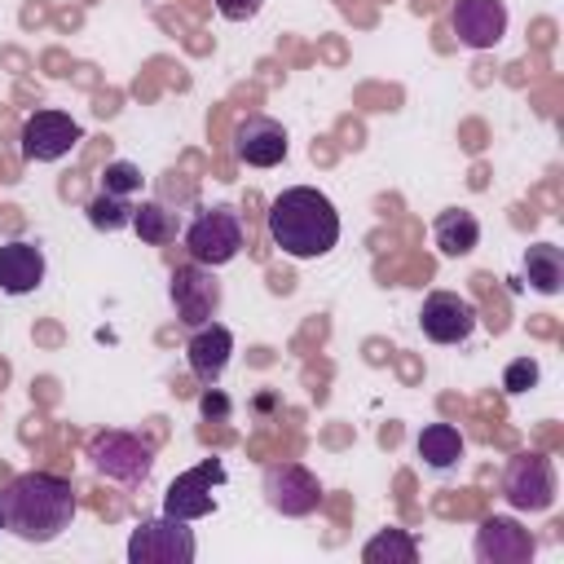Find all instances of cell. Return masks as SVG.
I'll return each instance as SVG.
<instances>
[{
  "instance_id": "cell-17",
  "label": "cell",
  "mask_w": 564,
  "mask_h": 564,
  "mask_svg": "<svg viewBox=\"0 0 564 564\" xmlns=\"http://www.w3.org/2000/svg\"><path fill=\"white\" fill-rule=\"evenodd\" d=\"M432 238L441 247V256H471L476 242H480V220L467 212V207H445L436 220H432Z\"/></svg>"
},
{
  "instance_id": "cell-26",
  "label": "cell",
  "mask_w": 564,
  "mask_h": 564,
  "mask_svg": "<svg viewBox=\"0 0 564 564\" xmlns=\"http://www.w3.org/2000/svg\"><path fill=\"white\" fill-rule=\"evenodd\" d=\"M264 9V0H216V13L225 18V22H247V18H256Z\"/></svg>"
},
{
  "instance_id": "cell-6",
  "label": "cell",
  "mask_w": 564,
  "mask_h": 564,
  "mask_svg": "<svg viewBox=\"0 0 564 564\" xmlns=\"http://www.w3.org/2000/svg\"><path fill=\"white\" fill-rule=\"evenodd\" d=\"M167 295H172L176 322H181V326H189V330H194V326H203V322H212V317L220 313V300H225L220 278H216L207 264H198V260H189V264H181V269L172 273Z\"/></svg>"
},
{
  "instance_id": "cell-19",
  "label": "cell",
  "mask_w": 564,
  "mask_h": 564,
  "mask_svg": "<svg viewBox=\"0 0 564 564\" xmlns=\"http://www.w3.org/2000/svg\"><path fill=\"white\" fill-rule=\"evenodd\" d=\"M524 282L538 295H555L564 286V251L551 247V242H533L524 251Z\"/></svg>"
},
{
  "instance_id": "cell-5",
  "label": "cell",
  "mask_w": 564,
  "mask_h": 564,
  "mask_svg": "<svg viewBox=\"0 0 564 564\" xmlns=\"http://www.w3.org/2000/svg\"><path fill=\"white\" fill-rule=\"evenodd\" d=\"M198 551L189 520L176 516H159V520H141L128 538V564H189Z\"/></svg>"
},
{
  "instance_id": "cell-8",
  "label": "cell",
  "mask_w": 564,
  "mask_h": 564,
  "mask_svg": "<svg viewBox=\"0 0 564 564\" xmlns=\"http://www.w3.org/2000/svg\"><path fill=\"white\" fill-rule=\"evenodd\" d=\"M225 476H229V471H225L220 458H203L198 467L181 471V476L167 485V494H163V516H176V520H203V516H212V511H216L212 489L225 485Z\"/></svg>"
},
{
  "instance_id": "cell-3",
  "label": "cell",
  "mask_w": 564,
  "mask_h": 564,
  "mask_svg": "<svg viewBox=\"0 0 564 564\" xmlns=\"http://www.w3.org/2000/svg\"><path fill=\"white\" fill-rule=\"evenodd\" d=\"M185 251L189 260L220 269L242 251V216L234 207H203L189 225H185Z\"/></svg>"
},
{
  "instance_id": "cell-27",
  "label": "cell",
  "mask_w": 564,
  "mask_h": 564,
  "mask_svg": "<svg viewBox=\"0 0 564 564\" xmlns=\"http://www.w3.org/2000/svg\"><path fill=\"white\" fill-rule=\"evenodd\" d=\"M0 529H4V511H0Z\"/></svg>"
},
{
  "instance_id": "cell-16",
  "label": "cell",
  "mask_w": 564,
  "mask_h": 564,
  "mask_svg": "<svg viewBox=\"0 0 564 564\" xmlns=\"http://www.w3.org/2000/svg\"><path fill=\"white\" fill-rule=\"evenodd\" d=\"M48 264H44V251L26 238H13V242H0V291L4 295H31L40 291Z\"/></svg>"
},
{
  "instance_id": "cell-21",
  "label": "cell",
  "mask_w": 564,
  "mask_h": 564,
  "mask_svg": "<svg viewBox=\"0 0 564 564\" xmlns=\"http://www.w3.org/2000/svg\"><path fill=\"white\" fill-rule=\"evenodd\" d=\"M132 229H137V238H141V242L163 247V242H172V238H176V212L150 198V203L132 207Z\"/></svg>"
},
{
  "instance_id": "cell-22",
  "label": "cell",
  "mask_w": 564,
  "mask_h": 564,
  "mask_svg": "<svg viewBox=\"0 0 564 564\" xmlns=\"http://www.w3.org/2000/svg\"><path fill=\"white\" fill-rule=\"evenodd\" d=\"M84 212H88V225H93V229H106V234L132 225V203L119 198V194H106V189H101Z\"/></svg>"
},
{
  "instance_id": "cell-13",
  "label": "cell",
  "mask_w": 564,
  "mask_h": 564,
  "mask_svg": "<svg viewBox=\"0 0 564 564\" xmlns=\"http://www.w3.org/2000/svg\"><path fill=\"white\" fill-rule=\"evenodd\" d=\"M229 357H234V335H229V326H220L216 317H212V322H203V326H194V335L185 339L189 375H194L203 388L220 383V375H225Z\"/></svg>"
},
{
  "instance_id": "cell-1",
  "label": "cell",
  "mask_w": 564,
  "mask_h": 564,
  "mask_svg": "<svg viewBox=\"0 0 564 564\" xmlns=\"http://www.w3.org/2000/svg\"><path fill=\"white\" fill-rule=\"evenodd\" d=\"M4 529L22 542H53L70 529L79 502L66 476L53 471H22L0 489Z\"/></svg>"
},
{
  "instance_id": "cell-15",
  "label": "cell",
  "mask_w": 564,
  "mask_h": 564,
  "mask_svg": "<svg viewBox=\"0 0 564 564\" xmlns=\"http://www.w3.org/2000/svg\"><path fill=\"white\" fill-rule=\"evenodd\" d=\"M449 22L467 48H494L507 35V4L502 0H458Z\"/></svg>"
},
{
  "instance_id": "cell-7",
  "label": "cell",
  "mask_w": 564,
  "mask_h": 564,
  "mask_svg": "<svg viewBox=\"0 0 564 564\" xmlns=\"http://www.w3.org/2000/svg\"><path fill=\"white\" fill-rule=\"evenodd\" d=\"M502 498L516 511H546L555 502V467L546 454H516L502 471Z\"/></svg>"
},
{
  "instance_id": "cell-25",
  "label": "cell",
  "mask_w": 564,
  "mask_h": 564,
  "mask_svg": "<svg viewBox=\"0 0 564 564\" xmlns=\"http://www.w3.org/2000/svg\"><path fill=\"white\" fill-rule=\"evenodd\" d=\"M198 414H203L207 423H225V419L234 414V401L212 383V388H203V397H198Z\"/></svg>"
},
{
  "instance_id": "cell-12",
  "label": "cell",
  "mask_w": 564,
  "mask_h": 564,
  "mask_svg": "<svg viewBox=\"0 0 564 564\" xmlns=\"http://www.w3.org/2000/svg\"><path fill=\"white\" fill-rule=\"evenodd\" d=\"M286 128L269 115H247L238 128H234V154L238 163L247 167H278L286 159Z\"/></svg>"
},
{
  "instance_id": "cell-24",
  "label": "cell",
  "mask_w": 564,
  "mask_h": 564,
  "mask_svg": "<svg viewBox=\"0 0 564 564\" xmlns=\"http://www.w3.org/2000/svg\"><path fill=\"white\" fill-rule=\"evenodd\" d=\"M538 375H542V366H538L533 357H516V361L502 370V388H507V392H529V388L538 383Z\"/></svg>"
},
{
  "instance_id": "cell-9",
  "label": "cell",
  "mask_w": 564,
  "mask_h": 564,
  "mask_svg": "<svg viewBox=\"0 0 564 564\" xmlns=\"http://www.w3.org/2000/svg\"><path fill=\"white\" fill-rule=\"evenodd\" d=\"M264 502L278 516H313L322 507V480L300 463H269L264 467Z\"/></svg>"
},
{
  "instance_id": "cell-20",
  "label": "cell",
  "mask_w": 564,
  "mask_h": 564,
  "mask_svg": "<svg viewBox=\"0 0 564 564\" xmlns=\"http://www.w3.org/2000/svg\"><path fill=\"white\" fill-rule=\"evenodd\" d=\"M366 564H414L419 560V542L405 529H379L366 546H361Z\"/></svg>"
},
{
  "instance_id": "cell-23",
  "label": "cell",
  "mask_w": 564,
  "mask_h": 564,
  "mask_svg": "<svg viewBox=\"0 0 564 564\" xmlns=\"http://www.w3.org/2000/svg\"><path fill=\"white\" fill-rule=\"evenodd\" d=\"M101 189H106V194H119V198H132V194L141 189V167L128 163V159L106 163V172H101Z\"/></svg>"
},
{
  "instance_id": "cell-14",
  "label": "cell",
  "mask_w": 564,
  "mask_h": 564,
  "mask_svg": "<svg viewBox=\"0 0 564 564\" xmlns=\"http://www.w3.org/2000/svg\"><path fill=\"white\" fill-rule=\"evenodd\" d=\"M476 560L480 564H524V560H533V538L511 516H489L476 529Z\"/></svg>"
},
{
  "instance_id": "cell-4",
  "label": "cell",
  "mask_w": 564,
  "mask_h": 564,
  "mask_svg": "<svg viewBox=\"0 0 564 564\" xmlns=\"http://www.w3.org/2000/svg\"><path fill=\"white\" fill-rule=\"evenodd\" d=\"M88 463L97 467V476L106 480H119V485H141L150 471H154V449L150 441L132 436V432H97L88 441Z\"/></svg>"
},
{
  "instance_id": "cell-18",
  "label": "cell",
  "mask_w": 564,
  "mask_h": 564,
  "mask_svg": "<svg viewBox=\"0 0 564 564\" xmlns=\"http://www.w3.org/2000/svg\"><path fill=\"white\" fill-rule=\"evenodd\" d=\"M419 458L427 463V467H436V471H449L458 458H463V432L454 427V423H427L423 432H419Z\"/></svg>"
},
{
  "instance_id": "cell-11",
  "label": "cell",
  "mask_w": 564,
  "mask_h": 564,
  "mask_svg": "<svg viewBox=\"0 0 564 564\" xmlns=\"http://www.w3.org/2000/svg\"><path fill=\"white\" fill-rule=\"evenodd\" d=\"M476 322H480L476 304L454 295V291H432L423 300V308H419V326H423V335L432 344H467Z\"/></svg>"
},
{
  "instance_id": "cell-2",
  "label": "cell",
  "mask_w": 564,
  "mask_h": 564,
  "mask_svg": "<svg viewBox=\"0 0 564 564\" xmlns=\"http://www.w3.org/2000/svg\"><path fill=\"white\" fill-rule=\"evenodd\" d=\"M269 238L291 260H317L339 242V212L313 185H291L269 203Z\"/></svg>"
},
{
  "instance_id": "cell-10",
  "label": "cell",
  "mask_w": 564,
  "mask_h": 564,
  "mask_svg": "<svg viewBox=\"0 0 564 564\" xmlns=\"http://www.w3.org/2000/svg\"><path fill=\"white\" fill-rule=\"evenodd\" d=\"M84 141V128L62 110H35L22 123V159L31 163H57Z\"/></svg>"
}]
</instances>
